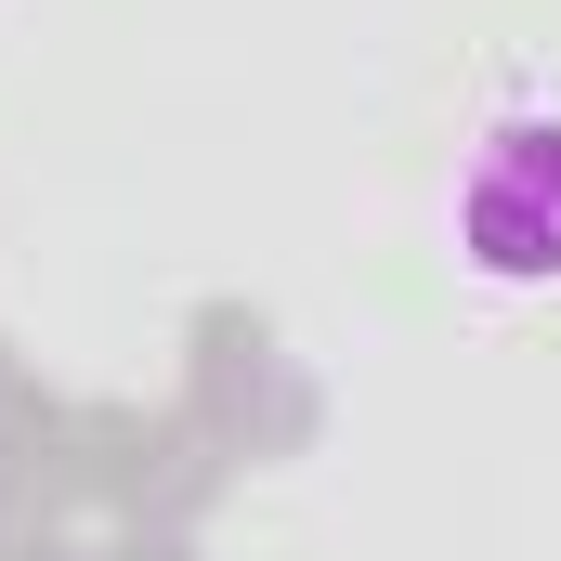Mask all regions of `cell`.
<instances>
[{
    "label": "cell",
    "mask_w": 561,
    "mask_h": 561,
    "mask_svg": "<svg viewBox=\"0 0 561 561\" xmlns=\"http://www.w3.org/2000/svg\"><path fill=\"white\" fill-rule=\"evenodd\" d=\"M457 249L496 287L561 275V118H496L483 157L457 170Z\"/></svg>",
    "instance_id": "1"
}]
</instances>
